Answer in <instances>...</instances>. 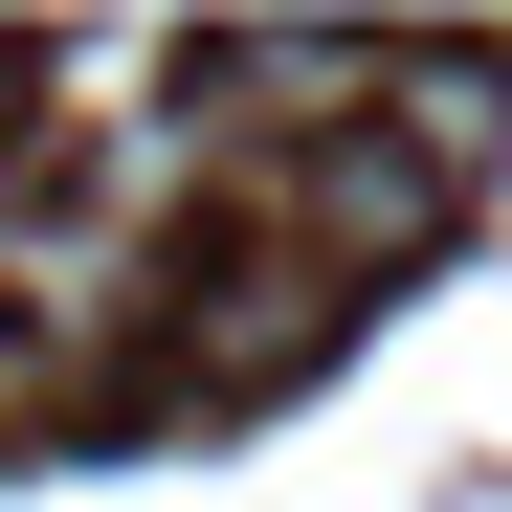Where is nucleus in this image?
Returning <instances> with one entry per match:
<instances>
[{
    "instance_id": "f257e3e1",
    "label": "nucleus",
    "mask_w": 512,
    "mask_h": 512,
    "mask_svg": "<svg viewBox=\"0 0 512 512\" xmlns=\"http://www.w3.org/2000/svg\"><path fill=\"white\" fill-rule=\"evenodd\" d=\"M423 201H446V156H423L401 112H379V134H334L312 179H290V268H334V290H357V268H401V245H423Z\"/></svg>"
},
{
    "instance_id": "7ed1b4c3",
    "label": "nucleus",
    "mask_w": 512,
    "mask_h": 512,
    "mask_svg": "<svg viewBox=\"0 0 512 512\" xmlns=\"http://www.w3.org/2000/svg\"><path fill=\"white\" fill-rule=\"evenodd\" d=\"M179 357L201 379H290V357H334V268H201V312H179Z\"/></svg>"
},
{
    "instance_id": "f03ea898",
    "label": "nucleus",
    "mask_w": 512,
    "mask_h": 512,
    "mask_svg": "<svg viewBox=\"0 0 512 512\" xmlns=\"http://www.w3.org/2000/svg\"><path fill=\"white\" fill-rule=\"evenodd\" d=\"M201 67L245 90L223 134H357V90H401V45H379V23H245V45H201Z\"/></svg>"
}]
</instances>
